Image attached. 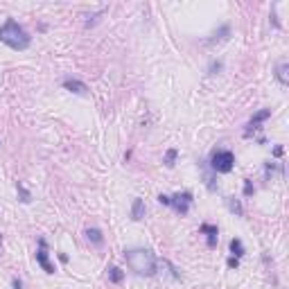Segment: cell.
I'll return each mask as SVG.
<instances>
[{"instance_id": "obj_1", "label": "cell", "mask_w": 289, "mask_h": 289, "mask_svg": "<svg viewBox=\"0 0 289 289\" xmlns=\"http://www.w3.org/2000/svg\"><path fill=\"white\" fill-rule=\"evenodd\" d=\"M0 41L11 50H27L29 43H32V36L27 34V29L23 25H18V20L7 18L0 25Z\"/></svg>"}, {"instance_id": "obj_2", "label": "cell", "mask_w": 289, "mask_h": 289, "mask_svg": "<svg viewBox=\"0 0 289 289\" xmlns=\"http://www.w3.org/2000/svg\"><path fill=\"white\" fill-rule=\"evenodd\" d=\"M124 260H127L129 269L138 276H154L156 274V256H154L149 249H129L124 253Z\"/></svg>"}, {"instance_id": "obj_3", "label": "cell", "mask_w": 289, "mask_h": 289, "mask_svg": "<svg viewBox=\"0 0 289 289\" xmlns=\"http://www.w3.org/2000/svg\"><path fill=\"white\" fill-rule=\"evenodd\" d=\"M235 167V154L231 149H215L210 154V170L215 174H228Z\"/></svg>"}, {"instance_id": "obj_4", "label": "cell", "mask_w": 289, "mask_h": 289, "mask_svg": "<svg viewBox=\"0 0 289 289\" xmlns=\"http://www.w3.org/2000/svg\"><path fill=\"white\" fill-rule=\"evenodd\" d=\"M195 204V195L190 190H183V192H176V195L170 197V206L176 210V215L185 217L190 213V206Z\"/></svg>"}, {"instance_id": "obj_5", "label": "cell", "mask_w": 289, "mask_h": 289, "mask_svg": "<svg viewBox=\"0 0 289 289\" xmlns=\"http://www.w3.org/2000/svg\"><path fill=\"white\" fill-rule=\"evenodd\" d=\"M271 118V109H260L256 115H253L251 120H249V124H247V129H244V138H251L253 133L258 131V129H262L260 124L265 122V120H269Z\"/></svg>"}, {"instance_id": "obj_6", "label": "cell", "mask_w": 289, "mask_h": 289, "mask_svg": "<svg viewBox=\"0 0 289 289\" xmlns=\"http://www.w3.org/2000/svg\"><path fill=\"white\" fill-rule=\"evenodd\" d=\"M45 247H47V242H45V237H38V251H36V262H38V267H41L45 274H54V265L50 262V258H47V251H45Z\"/></svg>"}, {"instance_id": "obj_7", "label": "cell", "mask_w": 289, "mask_h": 289, "mask_svg": "<svg viewBox=\"0 0 289 289\" xmlns=\"http://www.w3.org/2000/svg\"><path fill=\"white\" fill-rule=\"evenodd\" d=\"M199 233H201V235H206V244H208V249H215V247H217L219 228L215 226V224H201V226H199Z\"/></svg>"}, {"instance_id": "obj_8", "label": "cell", "mask_w": 289, "mask_h": 289, "mask_svg": "<svg viewBox=\"0 0 289 289\" xmlns=\"http://www.w3.org/2000/svg\"><path fill=\"white\" fill-rule=\"evenodd\" d=\"M63 88L75 95H88V86L81 79H75V77H66V79H63Z\"/></svg>"}, {"instance_id": "obj_9", "label": "cell", "mask_w": 289, "mask_h": 289, "mask_svg": "<svg viewBox=\"0 0 289 289\" xmlns=\"http://www.w3.org/2000/svg\"><path fill=\"white\" fill-rule=\"evenodd\" d=\"M145 213H147V208H145V201L140 199V197H136L131 204V219L133 222H140L142 217H145Z\"/></svg>"}, {"instance_id": "obj_10", "label": "cell", "mask_w": 289, "mask_h": 289, "mask_svg": "<svg viewBox=\"0 0 289 289\" xmlns=\"http://www.w3.org/2000/svg\"><path fill=\"white\" fill-rule=\"evenodd\" d=\"M84 235L90 244H95V247H102V244H104V235H102L100 228H86Z\"/></svg>"}, {"instance_id": "obj_11", "label": "cell", "mask_w": 289, "mask_h": 289, "mask_svg": "<svg viewBox=\"0 0 289 289\" xmlns=\"http://www.w3.org/2000/svg\"><path fill=\"white\" fill-rule=\"evenodd\" d=\"M231 36V25H222L219 29H215L213 34H210L208 43H219V41H226V38Z\"/></svg>"}, {"instance_id": "obj_12", "label": "cell", "mask_w": 289, "mask_h": 289, "mask_svg": "<svg viewBox=\"0 0 289 289\" xmlns=\"http://www.w3.org/2000/svg\"><path fill=\"white\" fill-rule=\"evenodd\" d=\"M228 247H231L233 258H244V256H247V249H244V244H242V240H240V237H233Z\"/></svg>"}, {"instance_id": "obj_13", "label": "cell", "mask_w": 289, "mask_h": 289, "mask_svg": "<svg viewBox=\"0 0 289 289\" xmlns=\"http://www.w3.org/2000/svg\"><path fill=\"white\" fill-rule=\"evenodd\" d=\"M289 66L287 63H278L276 66V79L280 81V86H289V75H287Z\"/></svg>"}, {"instance_id": "obj_14", "label": "cell", "mask_w": 289, "mask_h": 289, "mask_svg": "<svg viewBox=\"0 0 289 289\" xmlns=\"http://www.w3.org/2000/svg\"><path fill=\"white\" fill-rule=\"evenodd\" d=\"M106 276H109V280L113 285H120L124 280V271L120 269V267H109V269H106Z\"/></svg>"}, {"instance_id": "obj_15", "label": "cell", "mask_w": 289, "mask_h": 289, "mask_svg": "<svg viewBox=\"0 0 289 289\" xmlns=\"http://www.w3.org/2000/svg\"><path fill=\"white\" fill-rule=\"evenodd\" d=\"M226 204H228V210H231L233 215H237V217H244V208H242V204H240V199H235V197H228Z\"/></svg>"}, {"instance_id": "obj_16", "label": "cell", "mask_w": 289, "mask_h": 289, "mask_svg": "<svg viewBox=\"0 0 289 289\" xmlns=\"http://www.w3.org/2000/svg\"><path fill=\"white\" fill-rule=\"evenodd\" d=\"M176 158H179V152L176 149H167L165 152V158H163V163H165V167H174V163H176Z\"/></svg>"}, {"instance_id": "obj_17", "label": "cell", "mask_w": 289, "mask_h": 289, "mask_svg": "<svg viewBox=\"0 0 289 289\" xmlns=\"http://www.w3.org/2000/svg\"><path fill=\"white\" fill-rule=\"evenodd\" d=\"M16 192L20 195V201H23V204H29V201H32V195H29V192L20 183H16Z\"/></svg>"}, {"instance_id": "obj_18", "label": "cell", "mask_w": 289, "mask_h": 289, "mask_svg": "<svg viewBox=\"0 0 289 289\" xmlns=\"http://www.w3.org/2000/svg\"><path fill=\"white\" fill-rule=\"evenodd\" d=\"M256 195V185L251 179H244V197H253Z\"/></svg>"}, {"instance_id": "obj_19", "label": "cell", "mask_w": 289, "mask_h": 289, "mask_svg": "<svg viewBox=\"0 0 289 289\" xmlns=\"http://www.w3.org/2000/svg\"><path fill=\"white\" fill-rule=\"evenodd\" d=\"M222 61H213V63H210V66H208V75H217V72L219 70H222Z\"/></svg>"}, {"instance_id": "obj_20", "label": "cell", "mask_w": 289, "mask_h": 289, "mask_svg": "<svg viewBox=\"0 0 289 289\" xmlns=\"http://www.w3.org/2000/svg\"><path fill=\"white\" fill-rule=\"evenodd\" d=\"M228 267H231V269H237V267H240V258H228Z\"/></svg>"}, {"instance_id": "obj_21", "label": "cell", "mask_w": 289, "mask_h": 289, "mask_svg": "<svg viewBox=\"0 0 289 289\" xmlns=\"http://www.w3.org/2000/svg\"><path fill=\"white\" fill-rule=\"evenodd\" d=\"M158 204L170 206V197H167V195H158Z\"/></svg>"}, {"instance_id": "obj_22", "label": "cell", "mask_w": 289, "mask_h": 289, "mask_svg": "<svg viewBox=\"0 0 289 289\" xmlns=\"http://www.w3.org/2000/svg\"><path fill=\"white\" fill-rule=\"evenodd\" d=\"M283 152H285L283 147H276V149H274V156H276V158H280V156H283Z\"/></svg>"}, {"instance_id": "obj_23", "label": "cell", "mask_w": 289, "mask_h": 289, "mask_svg": "<svg viewBox=\"0 0 289 289\" xmlns=\"http://www.w3.org/2000/svg\"><path fill=\"white\" fill-rule=\"evenodd\" d=\"M0 242H2V233H0Z\"/></svg>"}]
</instances>
